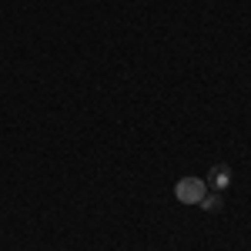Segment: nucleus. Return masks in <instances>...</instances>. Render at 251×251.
I'll list each match as a JSON object with an SVG mask.
<instances>
[{"instance_id": "1", "label": "nucleus", "mask_w": 251, "mask_h": 251, "mask_svg": "<svg viewBox=\"0 0 251 251\" xmlns=\"http://www.w3.org/2000/svg\"><path fill=\"white\" fill-rule=\"evenodd\" d=\"M204 194H208V181H204V177H194V174L181 177L177 188H174V198H177L181 204H198Z\"/></svg>"}, {"instance_id": "2", "label": "nucleus", "mask_w": 251, "mask_h": 251, "mask_svg": "<svg viewBox=\"0 0 251 251\" xmlns=\"http://www.w3.org/2000/svg\"><path fill=\"white\" fill-rule=\"evenodd\" d=\"M204 181H208V188H214V191H225V188L231 184V168H228V164H214Z\"/></svg>"}, {"instance_id": "3", "label": "nucleus", "mask_w": 251, "mask_h": 251, "mask_svg": "<svg viewBox=\"0 0 251 251\" xmlns=\"http://www.w3.org/2000/svg\"><path fill=\"white\" fill-rule=\"evenodd\" d=\"M204 211H221V191H214V194H204L201 201H198Z\"/></svg>"}]
</instances>
